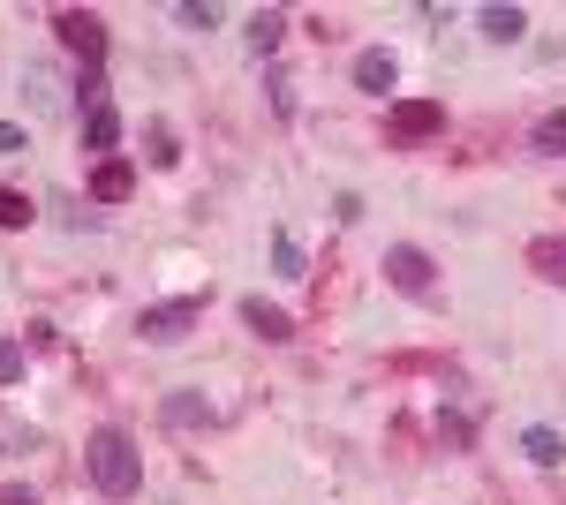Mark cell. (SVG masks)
I'll return each mask as SVG.
<instances>
[{
  "label": "cell",
  "mask_w": 566,
  "mask_h": 505,
  "mask_svg": "<svg viewBox=\"0 0 566 505\" xmlns=\"http://www.w3.org/2000/svg\"><path fill=\"white\" fill-rule=\"evenodd\" d=\"M91 483H98L106 498H136V491H144V453H136L129 430H98V438H91Z\"/></svg>",
  "instance_id": "1"
},
{
  "label": "cell",
  "mask_w": 566,
  "mask_h": 505,
  "mask_svg": "<svg viewBox=\"0 0 566 505\" xmlns=\"http://www.w3.org/2000/svg\"><path fill=\"white\" fill-rule=\"evenodd\" d=\"M438 128H446V106H438V98H400V106H392V136H400V144H423Z\"/></svg>",
  "instance_id": "2"
},
{
  "label": "cell",
  "mask_w": 566,
  "mask_h": 505,
  "mask_svg": "<svg viewBox=\"0 0 566 505\" xmlns=\"http://www.w3.org/2000/svg\"><path fill=\"white\" fill-rule=\"evenodd\" d=\"M53 31H61L69 53H84V69H98V53H106V23H98V15H76V8H69V15H53Z\"/></svg>",
  "instance_id": "3"
},
{
  "label": "cell",
  "mask_w": 566,
  "mask_h": 505,
  "mask_svg": "<svg viewBox=\"0 0 566 505\" xmlns=\"http://www.w3.org/2000/svg\"><path fill=\"white\" fill-rule=\"evenodd\" d=\"M197 317H205V302H159V309L136 317V333H144V339H181Z\"/></svg>",
  "instance_id": "4"
},
{
  "label": "cell",
  "mask_w": 566,
  "mask_h": 505,
  "mask_svg": "<svg viewBox=\"0 0 566 505\" xmlns=\"http://www.w3.org/2000/svg\"><path fill=\"white\" fill-rule=\"evenodd\" d=\"M386 272H392V287H400V295H423V287H431V256L408 250V242L386 250Z\"/></svg>",
  "instance_id": "5"
},
{
  "label": "cell",
  "mask_w": 566,
  "mask_h": 505,
  "mask_svg": "<svg viewBox=\"0 0 566 505\" xmlns=\"http://www.w3.org/2000/svg\"><path fill=\"white\" fill-rule=\"evenodd\" d=\"M355 84H363V91H378V98H386V91L400 84V61H392L386 45H370V53H355Z\"/></svg>",
  "instance_id": "6"
},
{
  "label": "cell",
  "mask_w": 566,
  "mask_h": 505,
  "mask_svg": "<svg viewBox=\"0 0 566 505\" xmlns=\"http://www.w3.org/2000/svg\"><path fill=\"white\" fill-rule=\"evenodd\" d=\"M129 189H136V167H129V159H106V167L91 173V197H98V204H122Z\"/></svg>",
  "instance_id": "7"
},
{
  "label": "cell",
  "mask_w": 566,
  "mask_h": 505,
  "mask_svg": "<svg viewBox=\"0 0 566 505\" xmlns=\"http://www.w3.org/2000/svg\"><path fill=\"white\" fill-rule=\"evenodd\" d=\"M522 453L536 467H559L566 461V438H559V430H544V422H528V430H522Z\"/></svg>",
  "instance_id": "8"
},
{
  "label": "cell",
  "mask_w": 566,
  "mask_h": 505,
  "mask_svg": "<svg viewBox=\"0 0 566 505\" xmlns=\"http://www.w3.org/2000/svg\"><path fill=\"white\" fill-rule=\"evenodd\" d=\"M84 144L91 151H114V144H122V114H114V106H91L84 114Z\"/></svg>",
  "instance_id": "9"
},
{
  "label": "cell",
  "mask_w": 566,
  "mask_h": 505,
  "mask_svg": "<svg viewBox=\"0 0 566 505\" xmlns=\"http://www.w3.org/2000/svg\"><path fill=\"white\" fill-rule=\"evenodd\" d=\"M242 325H250L258 339H287V333H295L287 309H272V302H242Z\"/></svg>",
  "instance_id": "10"
},
{
  "label": "cell",
  "mask_w": 566,
  "mask_h": 505,
  "mask_svg": "<svg viewBox=\"0 0 566 505\" xmlns=\"http://www.w3.org/2000/svg\"><path fill=\"white\" fill-rule=\"evenodd\" d=\"M522 31H528L522 8H483V39H491V45H514Z\"/></svg>",
  "instance_id": "11"
},
{
  "label": "cell",
  "mask_w": 566,
  "mask_h": 505,
  "mask_svg": "<svg viewBox=\"0 0 566 505\" xmlns=\"http://www.w3.org/2000/svg\"><path fill=\"white\" fill-rule=\"evenodd\" d=\"M528 144H536L544 159H566V106H559V114H544V122L528 128Z\"/></svg>",
  "instance_id": "12"
},
{
  "label": "cell",
  "mask_w": 566,
  "mask_h": 505,
  "mask_svg": "<svg viewBox=\"0 0 566 505\" xmlns=\"http://www.w3.org/2000/svg\"><path fill=\"white\" fill-rule=\"evenodd\" d=\"M280 39H287V15H280V8H258V15H250V45H258V53H272Z\"/></svg>",
  "instance_id": "13"
},
{
  "label": "cell",
  "mask_w": 566,
  "mask_h": 505,
  "mask_svg": "<svg viewBox=\"0 0 566 505\" xmlns=\"http://www.w3.org/2000/svg\"><path fill=\"white\" fill-rule=\"evenodd\" d=\"M528 264H536L544 280H559V287H566V242H536V250H528Z\"/></svg>",
  "instance_id": "14"
},
{
  "label": "cell",
  "mask_w": 566,
  "mask_h": 505,
  "mask_svg": "<svg viewBox=\"0 0 566 505\" xmlns=\"http://www.w3.org/2000/svg\"><path fill=\"white\" fill-rule=\"evenodd\" d=\"M272 256H280V280H303V242H295L287 227L272 234Z\"/></svg>",
  "instance_id": "15"
},
{
  "label": "cell",
  "mask_w": 566,
  "mask_h": 505,
  "mask_svg": "<svg viewBox=\"0 0 566 505\" xmlns=\"http://www.w3.org/2000/svg\"><path fill=\"white\" fill-rule=\"evenodd\" d=\"M0 227H31V197L23 189H0Z\"/></svg>",
  "instance_id": "16"
},
{
  "label": "cell",
  "mask_w": 566,
  "mask_h": 505,
  "mask_svg": "<svg viewBox=\"0 0 566 505\" xmlns=\"http://www.w3.org/2000/svg\"><path fill=\"white\" fill-rule=\"evenodd\" d=\"M175 15H181V23H189V31H212V23H219V8H205V0H181Z\"/></svg>",
  "instance_id": "17"
},
{
  "label": "cell",
  "mask_w": 566,
  "mask_h": 505,
  "mask_svg": "<svg viewBox=\"0 0 566 505\" xmlns=\"http://www.w3.org/2000/svg\"><path fill=\"white\" fill-rule=\"evenodd\" d=\"M0 385H23V347L15 339H0Z\"/></svg>",
  "instance_id": "18"
},
{
  "label": "cell",
  "mask_w": 566,
  "mask_h": 505,
  "mask_svg": "<svg viewBox=\"0 0 566 505\" xmlns=\"http://www.w3.org/2000/svg\"><path fill=\"white\" fill-rule=\"evenodd\" d=\"M0 505H39V498H31L23 483H8V491H0Z\"/></svg>",
  "instance_id": "19"
}]
</instances>
